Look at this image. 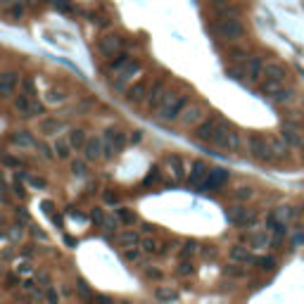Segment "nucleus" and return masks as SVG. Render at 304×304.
I'll return each mask as SVG.
<instances>
[{"label":"nucleus","instance_id":"nucleus-15","mask_svg":"<svg viewBox=\"0 0 304 304\" xmlns=\"http://www.w3.org/2000/svg\"><path fill=\"white\" fill-rule=\"evenodd\" d=\"M62 128H64L62 122H60V119H53V117H48V119L41 122V133H43V136H55V133H60Z\"/></svg>","mask_w":304,"mask_h":304},{"label":"nucleus","instance_id":"nucleus-17","mask_svg":"<svg viewBox=\"0 0 304 304\" xmlns=\"http://www.w3.org/2000/svg\"><path fill=\"white\" fill-rule=\"evenodd\" d=\"M155 297L160 300L162 304H171V302H176L179 300V292L174 290V287H157V292H155Z\"/></svg>","mask_w":304,"mask_h":304},{"label":"nucleus","instance_id":"nucleus-29","mask_svg":"<svg viewBox=\"0 0 304 304\" xmlns=\"http://www.w3.org/2000/svg\"><path fill=\"white\" fill-rule=\"evenodd\" d=\"M283 141H287V145H300L302 143V138H300V133L295 131V128H283Z\"/></svg>","mask_w":304,"mask_h":304},{"label":"nucleus","instance_id":"nucleus-13","mask_svg":"<svg viewBox=\"0 0 304 304\" xmlns=\"http://www.w3.org/2000/svg\"><path fill=\"white\" fill-rule=\"evenodd\" d=\"M102 150H105V143H102V138H98V136H90L88 141H86L83 155H86L88 160H98V157L102 155Z\"/></svg>","mask_w":304,"mask_h":304},{"label":"nucleus","instance_id":"nucleus-45","mask_svg":"<svg viewBox=\"0 0 304 304\" xmlns=\"http://www.w3.org/2000/svg\"><path fill=\"white\" fill-rule=\"evenodd\" d=\"M43 212H45L48 216H53L55 221H60V219L55 216V207H53V202H43Z\"/></svg>","mask_w":304,"mask_h":304},{"label":"nucleus","instance_id":"nucleus-43","mask_svg":"<svg viewBox=\"0 0 304 304\" xmlns=\"http://www.w3.org/2000/svg\"><path fill=\"white\" fill-rule=\"evenodd\" d=\"M105 202H107V204H117V202H119V197H117V193H112V190H105Z\"/></svg>","mask_w":304,"mask_h":304},{"label":"nucleus","instance_id":"nucleus-14","mask_svg":"<svg viewBox=\"0 0 304 304\" xmlns=\"http://www.w3.org/2000/svg\"><path fill=\"white\" fill-rule=\"evenodd\" d=\"M262 74H264L262 60H259V57H247V60H245V76H247L250 81H257Z\"/></svg>","mask_w":304,"mask_h":304},{"label":"nucleus","instance_id":"nucleus-39","mask_svg":"<svg viewBox=\"0 0 304 304\" xmlns=\"http://www.w3.org/2000/svg\"><path fill=\"white\" fill-rule=\"evenodd\" d=\"M273 214H276V219H281V221H283V223H285L287 219H290V216H292V212H290V207H278V209H276V212H273Z\"/></svg>","mask_w":304,"mask_h":304},{"label":"nucleus","instance_id":"nucleus-51","mask_svg":"<svg viewBox=\"0 0 304 304\" xmlns=\"http://www.w3.org/2000/svg\"><path fill=\"white\" fill-rule=\"evenodd\" d=\"M98 302L100 304H112V300H109L107 295H98Z\"/></svg>","mask_w":304,"mask_h":304},{"label":"nucleus","instance_id":"nucleus-5","mask_svg":"<svg viewBox=\"0 0 304 304\" xmlns=\"http://www.w3.org/2000/svg\"><path fill=\"white\" fill-rule=\"evenodd\" d=\"M19 86V74L17 72H0V98L7 100L10 95H15Z\"/></svg>","mask_w":304,"mask_h":304},{"label":"nucleus","instance_id":"nucleus-9","mask_svg":"<svg viewBox=\"0 0 304 304\" xmlns=\"http://www.w3.org/2000/svg\"><path fill=\"white\" fill-rule=\"evenodd\" d=\"M119 48H122V38L117 36V34L102 36V38H100V43H98V50H100L102 55H114V53H119Z\"/></svg>","mask_w":304,"mask_h":304},{"label":"nucleus","instance_id":"nucleus-42","mask_svg":"<svg viewBox=\"0 0 304 304\" xmlns=\"http://www.w3.org/2000/svg\"><path fill=\"white\" fill-rule=\"evenodd\" d=\"M69 216H72L74 221H83V223H88V216L81 214V212H76V209H69Z\"/></svg>","mask_w":304,"mask_h":304},{"label":"nucleus","instance_id":"nucleus-18","mask_svg":"<svg viewBox=\"0 0 304 304\" xmlns=\"http://www.w3.org/2000/svg\"><path fill=\"white\" fill-rule=\"evenodd\" d=\"M86 131H81V128H74L72 133H69V145H72L74 150H83L86 147Z\"/></svg>","mask_w":304,"mask_h":304},{"label":"nucleus","instance_id":"nucleus-28","mask_svg":"<svg viewBox=\"0 0 304 304\" xmlns=\"http://www.w3.org/2000/svg\"><path fill=\"white\" fill-rule=\"evenodd\" d=\"M231 259H235V262H252V254L245 250V247H238V245H235L231 250Z\"/></svg>","mask_w":304,"mask_h":304},{"label":"nucleus","instance_id":"nucleus-26","mask_svg":"<svg viewBox=\"0 0 304 304\" xmlns=\"http://www.w3.org/2000/svg\"><path fill=\"white\" fill-rule=\"evenodd\" d=\"M10 141H12L15 145H24V147H31V145H36V143H34V138H31L29 133H24V131H17V133H15Z\"/></svg>","mask_w":304,"mask_h":304},{"label":"nucleus","instance_id":"nucleus-54","mask_svg":"<svg viewBox=\"0 0 304 304\" xmlns=\"http://www.w3.org/2000/svg\"><path fill=\"white\" fill-rule=\"evenodd\" d=\"M124 304H131V302H124Z\"/></svg>","mask_w":304,"mask_h":304},{"label":"nucleus","instance_id":"nucleus-22","mask_svg":"<svg viewBox=\"0 0 304 304\" xmlns=\"http://www.w3.org/2000/svg\"><path fill=\"white\" fill-rule=\"evenodd\" d=\"M53 150H55V155H57V157H62V160H67V157H69V155H72V145H69V141H64V138H60V141H57V143L53 145Z\"/></svg>","mask_w":304,"mask_h":304},{"label":"nucleus","instance_id":"nucleus-35","mask_svg":"<svg viewBox=\"0 0 304 304\" xmlns=\"http://www.w3.org/2000/svg\"><path fill=\"white\" fill-rule=\"evenodd\" d=\"M90 219H93V221H95V223H100V226H102V223H105V219H107V216H105V212H102V209H100V207H93V209H90Z\"/></svg>","mask_w":304,"mask_h":304},{"label":"nucleus","instance_id":"nucleus-2","mask_svg":"<svg viewBox=\"0 0 304 304\" xmlns=\"http://www.w3.org/2000/svg\"><path fill=\"white\" fill-rule=\"evenodd\" d=\"M214 34L221 38V41L233 43V41H238V38L245 34V26H243V21L238 17H223L214 24Z\"/></svg>","mask_w":304,"mask_h":304},{"label":"nucleus","instance_id":"nucleus-4","mask_svg":"<svg viewBox=\"0 0 304 304\" xmlns=\"http://www.w3.org/2000/svg\"><path fill=\"white\" fill-rule=\"evenodd\" d=\"M204 114H207V105H197V102H193V105H185V107H183L179 122H181V126H185V128H193V126L202 124Z\"/></svg>","mask_w":304,"mask_h":304},{"label":"nucleus","instance_id":"nucleus-34","mask_svg":"<svg viewBox=\"0 0 304 304\" xmlns=\"http://www.w3.org/2000/svg\"><path fill=\"white\" fill-rule=\"evenodd\" d=\"M252 195H254V190H252L250 185H243V188L235 190V200H250Z\"/></svg>","mask_w":304,"mask_h":304},{"label":"nucleus","instance_id":"nucleus-10","mask_svg":"<svg viewBox=\"0 0 304 304\" xmlns=\"http://www.w3.org/2000/svg\"><path fill=\"white\" fill-rule=\"evenodd\" d=\"M228 181V169H223V166H216V169H212L209 171V176H207V183L202 185V188H221L223 183Z\"/></svg>","mask_w":304,"mask_h":304},{"label":"nucleus","instance_id":"nucleus-11","mask_svg":"<svg viewBox=\"0 0 304 304\" xmlns=\"http://www.w3.org/2000/svg\"><path fill=\"white\" fill-rule=\"evenodd\" d=\"M228 219H231V223H238V226H247L252 219H254V214H252L250 209H245V207H231L228 209Z\"/></svg>","mask_w":304,"mask_h":304},{"label":"nucleus","instance_id":"nucleus-48","mask_svg":"<svg viewBox=\"0 0 304 304\" xmlns=\"http://www.w3.org/2000/svg\"><path fill=\"white\" fill-rule=\"evenodd\" d=\"M138 254H141V250H136V247H133V250H126L124 252L126 259H138Z\"/></svg>","mask_w":304,"mask_h":304},{"label":"nucleus","instance_id":"nucleus-53","mask_svg":"<svg viewBox=\"0 0 304 304\" xmlns=\"http://www.w3.org/2000/svg\"><path fill=\"white\" fill-rule=\"evenodd\" d=\"M214 2H228V0H214Z\"/></svg>","mask_w":304,"mask_h":304},{"label":"nucleus","instance_id":"nucleus-21","mask_svg":"<svg viewBox=\"0 0 304 304\" xmlns=\"http://www.w3.org/2000/svg\"><path fill=\"white\" fill-rule=\"evenodd\" d=\"M147 95H150V98H147V102H150L152 107H160L162 98H164V95H162V81H155V83H152V88H150V93H147Z\"/></svg>","mask_w":304,"mask_h":304},{"label":"nucleus","instance_id":"nucleus-7","mask_svg":"<svg viewBox=\"0 0 304 304\" xmlns=\"http://www.w3.org/2000/svg\"><path fill=\"white\" fill-rule=\"evenodd\" d=\"M216 117H212V119H207V122H202V124L197 126L195 131V138L200 141V143H209L212 145V141H214V133H216Z\"/></svg>","mask_w":304,"mask_h":304},{"label":"nucleus","instance_id":"nucleus-50","mask_svg":"<svg viewBox=\"0 0 304 304\" xmlns=\"http://www.w3.org/2000/svg\"><path fill=\"white\" fill-rule=\"evenodd\" d=\"M141 138H143V131H133V136H131V141H133V143H138Z\"/></svg>","mask_w":304,"mask_h":304},{"label":"nucleus","instance_id":"nucleus-52","mask_svg":"<svg viewBox=\"0 0 304 304\" xmlns=\"http://www.w3.org/2000/svg\"><path fill=\"white\" fill-rule=\"evenodd\" d=\"M147 276H150V278H160L162 273L157 271V268H150V271H147Z\"/></svg>","mask_w":304,"mask_h":304},{"label":"nucleus","instance_id":"nucleus-47","mask_svg":"<svg viewBox=\"0 0 304 304\" xmlns=\"http://www.w3.org/2000/svg\"><path fill=\"white\" fill-rule=\"evenodd\" d=\"M24 88H26V93H31V95H34V93H36V86H34V79H26V81H24Z\"/></svg>","mask_w":304,"mask_h":304},{"label":"nucleus","instance_id":"nucleus-44","mask_svg":"<svg viewBox=\"0 0 304 304\" xmlns=\"http://www.w3.org/2000/svg\"><path fill=\"white\" fill-rule=\"evenodd\" d=\"M76 285H79V290H81L83 295H93V290L88 287V283H86L83 278H79V281H76Z\"/></svg>","mask_w":304,"mask_h":304},{"label":"nucleus","instance_id":"nucleus-30","mask_svg":"<svg viewBox=\"0 0 304 304\" xmlns=\"http://www.w3.org/2000/svg\"><path fill=\"white\" fill-rule=\"evenodd\" d=\"M268 141H271V147H273V155L285 157L287 155V143H283L281 138H268Z\"/></svg>","mask_w":304,"mask_h":304},{"label":"nucleus","instance_id":"nucleus-31","mask_svg":"<svg viewBox=\"0 0 304 304\" xmlns=\"http://www.w3.org/2000/svg\"><path fill=\"white\" fill-rule=\"evenodd\" d=\"M271 98H273V102H278V105H281V102H287V100L292 98V88H281V90H276V93H273Z\"/></svg>","mask_w":304,"mask_h":304},{"label":"nucleus","instance_id":"nucleus-8","mask_svg":"<svg viewBox=\"0 0 304 304\" xmlns=\"http://www.w3.org/2000/svg\"><path fill=\"white\" fill-rule=\"evenodd\" d=\"M138 74H141V64H138L136 60H128L124 67L119 69V74H117V81H114V83H117V88H122V83H124V81H131V79H133V76H138Z\"/></svg>","mask_w":304,"mask_h":304},{"label":"nucleus","instance_id":"nucleus-32","mask_svg":"<svg viewBox=\"0 0 304 304\" xmlns=\"http://www.w3.org/2000/svg\"><path fill=\"white\" fill-rule=\"evenodd\" d=\"M72 171H74V176H88V166H86V162H81V160L72 162Z\"/></svg>","mask_w":304,"mask_h":304},{"label":"nucleus","instance_id":"nucleus-25","mask_svg":"<svg viewBox=\"0 0 304 304\" xmlns=\"http://www.w3.org/2000/svg\"><path fill=\"white\" fill-rule=\"evenodd\" d=\"M247 243H250L252 247H266L268 245V238H266V233H250L247 235Z\"/></svg>","mask_w":304,"mask_h":304},{"label":"nucleus","instance_id":"nucleus-46","mask_svg":"<svg viewBox=\"0 0 304 304\" xmlns=\"http://www.w3.org/2000/svg\"><path fill=\"white\" fill-rule=\"evenodd\" d=\"M38 150H41L45 157H53V155H55V150L50 147V145H38Z\"/></svg>","mask_w":304,"mask_h":304},{"label":"nucleus","instance_id":"nucleus-1","mask_svg":"<svg viewBox=\"0 0 304 304\" xmlns=\"http://www.w3.org/2000/svg\"><path fill=\"white\" fill-rule=\"evenodd\" d=\"M185 105H188V95H181L179 90H169V93H164L160 107H157V119L174 122V119L181 117V112H183Z\"/></svg>","mask_w":304,"mask_h":304},{"label":"nucleus","instance_id":"nucleus-23","mask_svg":"<svg viewBox=\"0 0 304 304\" xmlns=\"http://www.w3.org/2000/svg\"><path fill=\"white\" fill-rule=\"evenodd\" d=\"M266 228H268L271 233H276V235L281 238V235L285 233V223H283L281 219H276V214H271V216L266 219Z\"/></svg>","mask_w":304,"mask_h":304},{"label":"nucleus","instance_id":"nucleus-27","mask_svg":"<svg viewBox=\"0 0 304 304\" xmlns=\"http://www.w3.org/2000/svg\"><path fill=\"white\" fill-rule=\"evenodd\" d=\"M119 243H122L124 247H136V245H138V235L133 231H124L119 235Z\"/></svg>","mask_w":304,"mask_h":304},{"label":"nucleus","instance_id":"nucleus-36","mask_svg":"<svg viewBox=\"0 0 304 304\" xmlns=\"http://www.w3.org/2000/svg\"><path fill=\"white\" fill-rule=\"evenodd\" d=\"M197 250H200V247H197V243L188 240V243H185V247H183V252H181V257H185V259H188V257H193Z\"/></svg>","mask_w":304,"mask_h":304},{"label":"nucleus","instance_id":"nucleus-37","mask_svg":"<svg viewBox=\"0 0 304 304\" xmlns=\"http://www.w3.org/2000/svg\"><path fill=\"white\" fill-rule=\"evenodd\" d=\"M257 264L264 271H271V268H276V259L273 257H262V259H257Z\"/></svg>","mask_w":304,"mask_h":304},{"label":"nucleus","instance_id":"nucleus-20","mask_svg":"<svg viewBox=\"0 0 304 304\" xmlns=\"http://www.w3.org/2000/svg\"><path fill=\"white\" fill-rule=\"evenodd\" d=\"M45 100H48L50 105H62V102L67 100V90H62V88L45 90Z\"/></svg>","mask_w":304,"mask_h":304},{"label":"nucleus","instance_id":"nucleus-49","mask_svg":"<svg viewBox=\"0 0 304 304\" xmlns=\"http://www.w3.org/2000/svg\"><path fill=\"white\" fill-rule=\"evenodd\" d=\"M2 162L10 164V166H19V160H15V157H2Z\"/></svg>","mask_w":304,"mask_h":304},{"label":"nucleus","instance_id":"nucleus-6","mask_svg":"<svg viewBox=\"0 0 304 304\" xmlns=\"http://www.w3.org/2000/svg\"><path fill=\"white\" fill-rule=\"evenodd\" d=\"M209 166H207V162H195L193 164V169H190V176H188V183L193 185V188H202L204 183H207V176H209Z\"/></svg>","mask_w":304,"mask_h":304},{"label":"nucleus","instance_id":"nucleus-19","mask_svg":"<svg viewBox=\"0 0 304 304\" xmlns=\"http://www.w3.org/2000/svg\"><path fill=\"white\" fill-rule=\"evenodd\" d=\"M147 93H150L147 86H145V83H138V86H133V88L128 90V95H126V98H128V102H141V100L147 98Z\"/></svg>","mask_w":304,"mask_h":304},{"label":"nucleus","instance_id":"nucleus-33","mask_svg":"<svg viewBox=\"0 0 304 304\" xmlns=\"http://www.w3.org/2000/svg\"><path fill=\"white\" fill-rule=\"evenodd\" d=\"M240 133H238V131H235V128H233L231 133H228V147H226V150H240Z\"/></svg>","mask_w":304,"mask_h":304},{"label":"nucleus","instance_id":"nucleus-40","mask_svg":"<svg viewBox=\"0 0 304 304\" xmlns=\"http://www.w3.org/2000/svg\"><path fill=\"white\" fill-rule=\"evenodd\" d=\"M141 250L143 252H157V243H155L152 238H145L143 243H141Z\"/></svg>","mask_w":304,"mask_h":304},{"label":"nucleus","instance_id":"nucleus-12","mask_svg":"<svg viewBox=\"0 0 304 304\" xmlns=\"http://www.w3.org/2000/svg\"><path fill=\"white\" fill-rule=\"evenodd\" d=\"M264 76L271 79V81L283 83V81H285V76H287V72H285V67H283L281 62H266V64H264Z\"/></svg>","mask_w":304,"mask_h":304},{"label":"nucleus","instance_id":"nucleus-38","mask_svg":"<svg viewBox=\"0 0 304 304\" xmlns=\"http://www.w3.org/2000/svg\"><path fill=\"white\" fill-rule=\"evenodd\" d=\"M26 183H29V185H34V188H38V190H43V188L48 185V183L41 179V176H26Z\"/></svg>","mask_w":304,"mask_h":304},{"label":"nucleus","instance_id":"nucleus-16","mask_svg":"<svg viewBox=\"0 0 304 304\" xmlns=\"http://www.w3.org/2000/svg\"><path fill=\"white\" fill-rule=\"evenodd\" d=\"M164 164H166V166H171V171H174L179 179L185 176V169H183V157H179V155H166V157H164Z\"/></svg>","mask_w":304,"mask_h":304},{"label":"nucleus","instance_id":"nucleus-24","mask_svg":"<svg viewBox=\"0 0 304 304\" xmlns=\"http://www.w3.org/2000/svg\"><path fill=\"white\" fill-rule=\"evenodd\" d=\"M117 219H119L124 226H131V223H136L138 216H136V212H131L128 207H119V209H117Z\"/></svg>","mask_w":304,"mask_h":304},{"label":"nucleus","instance_id":"nucleus-41","mask_svg":"<svg viewBox=\"0 0 304 304\" xmlns=\"http://www.w3.org/2000/svg\"><path fill=\"white\" fill-rule=\"evenodd\" d=\"M179 273H183V276H190V273H193V264H190V262H183V264H179Z\"/></svg>","mask_w":304,"mask_h":304},{"label":"nucleus","instance_id":"nucleus-3","mask_svg":"<svg viewBox=\"0 0 304 304\" xmlns=\"http://www.w3.org/2000/svg\"><path fill=\"white\" fill-rule=\"evenodd\" d=\"M247 150H250V155L254 157V160L259 162H273V147H271V141L268 138H264V136H250L247 138Z\"/></svg>","mask_w":304,"mask_h":304}]
</instances>
